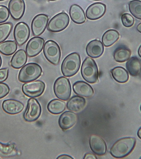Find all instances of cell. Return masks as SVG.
<instances>
[{
    "mask_svg": "<svg viewBox=\"0 0 141 159\" xmlns=\"http://www.w3.org/2000/svg\"><path fill=\"white\" fill-rule=\"evenodd\" d=\"M137 135L140 139H141V127L139 129L137 132Z\"/></svg>",
    "mask_w": 141,
    "mask_h": 159,
    "instance_id": "38",
    "label": "cell"
},
{
    "mask_svg": "<svg viewBox=\"0 0 141 159\" xmlns=\"http://www.w3.org/2000/svg\"><path fill=\"white\" fill-rule=\"evenodd\" d=\"M27 54L24 49H19L15 53L11 59V66L15 69H19L25 64L27 61Z\"/></svg>",
    "mask_w": 141,
    "mask_h": 159,
    "instance_id": "22",
    "label": "cell"
},
{
    "mask_svg": "<svg viewBox=\"0 0 141 159\" xmlns=\"http://www.w3.org/2000/svg\"><path fill=\"white\" fill-rule=\"evenodd\" d=\"M49 21L48 16L44 14L37 15L32 21V30L34 36H39L46 30Z\"/></svg>",
    "mask_w": 141,
    "mask_h": 159,
    "instance_id": "11",
    "label": "cell"
},
{
    "mask_svg": "<svg viewBox=\"0 0 141 159\" xmlns=\"http://www.w3.org/2000/svg\"><path fill=\"white\" fill-rule=\"evenodd\" d=\"M45 88V84L42 81H32L24 84L22 86V91L24 94L30 98H36L42 94Z\"/></svg>",
    "mask_w": 141,
    "mask_h": 159,
    "instance_id": "8",
    "label": "cell"
},
{
    "mask_svg": "<svg viewBox=\"0 0 141 159\" xmlns=\"http://www.w3.org/2000/svg\"><path fill=\"white\" fill-rule=\"evenodd\" d=\"M2 64V59L1 57V56H0V67H1Z\"/></svg>",
    "mask_w": 141,
    "mask_h": 159,
    "instance_id": "41",
    "label": "cell"
},
{
    "mask_svg": "<svg viewBox=\"0 0 141 159\" xmlns=\"http://www.w3.org/2000/svg\"><path fill=\"white\" fill-rule=\"evenodd\" d=\"M10 16V11L6 7L0 5V24L7 20Z\"/></svg>",
    "mask_w": 141,
    "mask_h": 159,
    "instance_id": "33",
    "label": "cell"
},
{
    "mask_svg": "<svg viewBox=\"0 0 141 159\" xmlns=\"http://www.w3.org/2000/svg\"><path fill=\"white\" fill-rule=\"evenodd\" d=\"M69 15L70 19L76 24H83L86 21V17L84 10L81 7L77 4H73L70 6Z\"/></svg>",
    "mask_w": 141,
    "mask_h": 159,
    "instance_id": "20",
    "label": "cell"
},
{
    "mask_svg": "<svg viewBox=\"0 0 141 159\" xmlns=\"http://www.w3.org/2000/svg\"><path fill=\"white\" fill-rule=\"evenodd\" d=\"M10 89L7 84L0 82V99L4 98L9 94Z\"/></svg>",
    "mask_w": 141,
    "mask_h": 159,
    "instance_id": "34",
    "label": "cell"
},
{
    "mask_svg": "<svg viewBox=\"0 0 141 159\" xmlns=\"http://www.w3.org/2000/svg\"><path fill=\"white\" fill-rule=\"evenodd\" d=\"M2 106L3 111L10 115H16L20 113L24 107V104L19 101L12 99L3 101Z\"/></svg>",
    "mask_w": 141,
    "mask_h": 159,
    "instance_id": "18",
    "label": "cell"
},
{
    "mask_svg": "<svg viewBox=\"0 0 141 159\" xmlns=\"http://www.w3.org/2000/svg\"><path fill=\"white\" fill-rule=\"evenodd\" d=\"M81 73L83 78L86 82L94 84L98 82L99 71L98 66L94 60L87 57L82 64Z\"/></svg>",
    "mask_w": 141,
    "mask_h": 159,
    "instance_id": "3",
    "label": "cell"
},
{
    "mask_svg": "<svg viewBox=\"0 0 141 159\" xmlns=\"http://www.w3.org/2000/svg\"><path fill=\"white\" fill-rule=\"evenodd\" d=\"M43 53L46 59L52 64H59L61 60V50L57 43L52 40L46 42L44 46Z\"/></svg>",
    "mask_w": 141,
    "mask_h": 159,
    "instance_id": "6",
    "label": "cell"
},
{
    "mask_svg": "<svg viewBox=\"0 0 141 159\" xmlns=\"http://www.w3.org/2000/svg\"><path fill=\"white\" fill-rule=\"evenodd\" d=\"M30 30L28 25L25 22H20L16 24L14 30V37L19 46L26 42L29 38Z\"/></svg>",
    "mask_w": 141,
    "mask_h": 159,
    "instance_id": "10",
    "label": "cell"
},
{
    "mask_svg": "<svg viewBox=\"0 0 141 159\" xmlns=\"http://www.w3.org/2000/svg\"><path fill=\"white\" fill-rule=\"evenodd\" d=\"M13 24L11 23H6L0 24V43L5 41L11 32Z\"/></svg>",
    "mask_w": 141,
    "mask_h": 159,
    "instance_id": "30",
    "label": "cell"
},
{
    "mask_svg": "<svg viewBox=\"0 0 141 159\" xmlns=\"http://www.w3.org/2000/svg\"><path fill=\"white\" fill-rule=\"evenodd\" d=\"M8 6L10 15L15 20H19L24 16L25 9L24 0H10Z\"/></svg>",
    "mask_w": 141,
    "mask_h": 159,
    "instance_id": "15",
    "label": "cell"
},
{
    "mask_svg": "<svg viewBox=\"0 0 141 159\" xmlns=\"http://www.w3.org/2000/svg\"><path fill=\"white\" fill-rule=\"evenodd\" d=\"M92 1H100V0H92Z\"/></svg>",
    "mask_w": 141,
    "mask_h": 159,
    "instance_id": "43",
    "label": "cell"
},
{
    "mask_svg": "<svg viewBox=\"0 0 141 159\" xmlns=\"http://www.w3.org/2000/svg\"><path fill=\"white\" fill-rule=\"evenodd\" d=\"M140 110H141V106H140Z\"/></svg>",
    "mask_w": 141,
    "mask_h": 159,
    "instance_id": "45",
    "label": "cell"
},
{
    "mask_svg": "<svg viewBox=\"0 0 141 159\" xmlns=\"http://www.w3.org/2000/svg\"><path fill=\"white\" fill-rule=\"evenodd\" d=\"M131 52L125 46H121L115 49L114 53V58L117 62H124L130 58Z\"/></svg>",
    "mask_w": 141,
    "mask_h": 159,
    "instance_id": "26",
    "label": "cell"
},
{
    "mask_svg": "<svg viewBox=\"0 0 141 159\" xmlns=\"http://www.w3.org/2000/svg\"><path fill=\"white\" fill-rule=\"evenodd\" d=\"M89 146L92 151L95 154L102 156L107 152V145L105 140L99 136L92 135L89 139Z\"/></svg>",
    "mask_w": 141,
    "mask_h": 159,
    "instance_id": "13",
    "label": "cell"
},
{
    "mask_svg": "<svg viewBox=\"0 0 141 159\" xmlns=\"http://www.w3.org/2000/svg\"><path fill=\"white\" fill-rule=\"evenodd\" d=\"M87 54L92 58H97L102 55L104 52L103 44L100 40L94 39L90 42L86 46Z\"/></svg>",
    "mask_w": 141,
    "mask_h": 159,
    "instance_id": "17",
    "label": "cell"
},
{
    "mask_svg": "<svg viewBox=\"0 0 141 159\" xmlns=\"http://www.w3.org/2000/svg\"><path fill=\"white\" fill-rule=\"evenodd\" d=\"M15 146L13 143L3 144L0 143V152L9 155L14 152Z\"/></svg>",
    "mask_w": 141,
    "mask_h": 159,
    "instance_id": "31",
    "label": "cell"
},
{
    "mask_svg": "<svg viewBox=\"0 0 141 159\" xmlns=\"http://www.w3.org/2000/svg\"><path fill=\"white\" fill-rule=\"evenodd\" d=\"M42 73V68L38 64L28 63L20 70L18 75V80L24 83L32 82L39 78Z\"/></svg>",
    "mask_w": 141,
    "mask_h": 159,
    "instance_id": "4",
    "label": "cell"
},
{
    "mask_svg": "<svg viewBox=\"0 0 141 159\" xmlns=\"http://www.w3.org/2000/svg\"><path fill=\"white\" fill-rule=\"evenodd\" d=\"M126 68L131 76H138L141 73V60L136 57H132L126 63Z\"/></svg>",
    "mask_w": 141,
    "mask_h": 159,
    "instance_id": "23",
    "label": "cell"
},
{
    "mask_svg": "<svg viewBox=\"0 0 141 159\" xmlns=\"http://www.w3.org/2000/svg\"><path fill=\"white\" fill-rule=\"evenodd\" d=\"M122 24L126 27H130L134 25L135 19L134 17L128 13L124 14L121 16Z\"/></svg>",
    "mask_w": 141,
    "mask_h": 159,
    "instance_id": "32",
    "label": "cell"
},
{
    "mask_svg": "<svg viewBox=\"0 0 141 159\" xmlns=\"http://www.w3.org/2000/svg\"><path fill=\"white\" fill-rule=\"evenodd\" d=\"M137 30L139 32L141 33V23H140V24L137 25Z\"/></svg>",
    "mask_w": 141,
    "mask_h": 159,
    "instance_id": "39",
    "label": "cell"
},
{
    "mask_svg": "<svg viewBox=\"0 0 141 159\" xmlns=\"http://www.w3.org/2000/svg\"><path fill=\"white\" fill-rule=\"evenodd\" d=\"M129 6L131 14L137 19L141 20V1L139 0L130 1Z\"/></svg>",
    "mask_w": 141,
    "mask_h": 159,
    "instance_id": "29",
    "label": "cell"
},
{
    "mask_svg": "<svg viewBox=\"0 0 141 159\" xmlns=\"http://www.w3.org/2000/svg\"><path fill=\"white\" fill-rule=\"evenodd\" d=\"M73 89L76 94L89 98L94 94L93 88L88 84L83 81H77L74 83Z\"/></svg>",
    "mask_w": 141,
    "mask_h": 159,
    "instance_id": "19",
    "label": "cell"
},
{
    "mask_svg": "<svg viewBox=\"0 0 141 159\" xmlns=\"http://www.w3.org/2000/svg\"><path fill=\"white\" fill-rule=\"evenodd\" d=\"M76 114L70 111H66L60 116L58 124L61 129L65 130L73 127L77 122Z\"/></svg>",
    "mask_w": 141,
    "mask_h": 159,
    "instance_id": "16",
    "label": "cell"
},
{
    "mask_svg": "<svg viewBox=\"0 0 141 159\" xmlns=\"http://www.w3.org/2000/svg\"><path fill=\"white\" fill-rule=\"evenodd\" d=\"M136 140L135 138L126 137L117 140L112 146L110 153L116 158H122L128 156L135 148Z\"/></svg>",
    "mask_w": 141,
    "mask_h": 159,
    "instance_id": "1",
    "label": "cell"
},
{
    "mask_svg": "<svg viewBox=\"0 0 141 159\" xmlns=\"http://www.w3.org/2000/svg\"><path fill=\"white\" fill-rule=\"evenodd\" d=\"M106 11V6L104 3L98 2L92 3L86 11V16L90 20H96L104 16Z\"/></svg>",
    "mask_w": 141,
    "mask_h": 159,
    "instance_id": "14",
    "label": "cell"
},
{
    "mask_svg": "<svg viewBox=\"0 0 141 159\" xmlns=\"http://www.w3.org/2000/svg\"><path fill=\"white\" fill-rule=\"evenodd\" d=\"M140 159H141V157L140 158Z\"/></svg>",
    "mask_w": 141,
    "mask_h": 159,
    "instance_id": "46",
    "label": "cell"
},
{
    "mask_svg": "<svg viewBox=\"0 0 141 159\" xmlns=\"http://www.w3.org/2000/svg\"><path fill=\"white\" fill-rule=\"evenodd\" d=\"M17 48V44L15 41L8 40L0 43V52L4 55H12Z\"/></svg>",
    "mask_w": 141,
    "mask_h": 159,
    "instance_id": "28",
    "label": "cell"
},
{
    "mask_svg": "<svg viewBox=\"0 0 141 159\" xmlns=\"http://www.w3.org/2000/svg\"><path fill=\"white\" fill-rule=\"evenodd\" d=\"M54 92L58 98L67 101L71 94V85L69 79L64 76L59 77L54 84Z\"/></svg>",
    "mask_w": 141,
    "mask_h": 159,
    "instance_id": "5",
    "label": "cell"
},
{
    "mask_svg": "<svg viewBox=\"0 0 141 159\" xmlns=\"http://www.w3.org/2000/svg\"><path fill=\"white\" fill-rule=\"evenodd\" d=\"M41 112V106L38 100L35 98H30L24 112V120L28 122L36 121L40 117Z\"/></svg>",
    "mask_w": 141,
    "mask_h": 159,
    "instance_id": "9",
    "label": "cell"
},
{
    "mask_svg": "<svg viewBox=\"0 0 141 159\" xmlns=\"http://www.w3.org/2000/svg\"><path fill=\"white\" fill-rule=\"evenodd\" d=\"M86 100L83 97L79 96H74L70 98L67 103L68 110L74 112L81 111L86 105Z\"/></svg>",
    "mask_w": 141,
    "mask_h": 159,
    "instance_id": "21",
    "label": "cell"
},
{
    "mask_svg": "<svg viewBox=\"0 0 141 159\" xmlns=\"http://www.w3.org/2000/svg\"><path fill=\"white\" fill-rule=\"evenodd\" d=\"M4 1V0H0V1Z\"/></svg>",
    "mask_w": 141,
    "mask_h": 159,
    "instance_id": "44",
    "label": "cell"
},
{
    "mask_svg": "<svg viewBox=\"0 0 141 159\" xmlns=\"http://www.w3.org/2000/svg\"><path fill=\"white\" fill-rule=\"evenodd\" d=\"M120 38V34L116 30H110L104 34L102 43L105 47H110L116 42Z\"/></svg>",
    "mask_w": 141,
    "mask_h": 159,
    "instance_id": "25",
    "label": "cell"
},
{
    "mask_svg": "<svg viewBox=\"0 0 141 159\" xmlns=\"http://www.w3.org/2000/svg\"><path fill=\"white\" fill-rule=\"evenodd\" d=\"M45 39L39 37H35L30 39L26 45V54L29 57L36 56L42 51Z\"/></svg>",
    "mask_w": 141,
    "mask_h": 159,
    "instance_id": "12",
    "label": "cell"
},
{
    "mask_svg": "<svg viewBox=\"0 0 141 159\" xmlns=\"http://www.w3.org/2000/svg\"><path fill=\"white\" fill-rule=\"evenodd\" d=\"M66 109V103L60 100L55 99L51 101L47 105V109L50 113L54 115L61 114Z\"/></svg>",
    "mask_w": 141,
    "mask_h": 159,
    "instance_id": "27",
    "label": "cell"
},
{
    "mask_svg": "<svg viewBox=\"0 0 141 159\" xmlns=\"http://www.w3.org/2000/svg\"><path fill=\"white\" fill-rule=\"evenodd\" d=\"M9 69L7 68L0 69V82H4L8 78Z\"/></svg>",
    "mask_w": 141,
    "mask_h": 159,
    "instance_id": "35",
    "label": "cell"
},
{
    "mask_svg": "<svg viewBox=\"0 0 141 159\" xmlns=\"http://www.w3.org/2000/svg\"><path fill=\"white\" fill-rule=\"evenodd\" d=\"M80 65V55L77 52H73L66 57L63 60L61 72L66 77H71L78 72Z\"/></svg>",
    "mask_w": 141,
    "mask_h": 159,
    "instance_id": "2",
    "label": "cell"
},
{
    "mask_svg": "<svg viewBox=\"0 0 141 159\" xmlns=\"http://www.w3.org/2000/svg\"><path fill=\"white\" fill-rule=\"evenodd\" d=\"M84 159H97L96 157L94 154L91 153H87L84 156Z\"/></svg>",
    "mask_w": 141,
    "mask_h": 159,
    "instance_id": "36",
    "label": "cell"
},
{
    "mask_svg": "<svg viewBox=\"0 0 141 159\" xmlns=\"http://www.w3.org/2000/svg\"><path fill=\"white\" fill-rule=\"evenodd\" d=\"M113 78L116 82L120 83H125L129 80V75L128 72L122 67H116L111 70Z\"/></svg>",
    "mask_w": 141,
    "mask_h": 159,
    "instance_id": "24",
    "label": "cell"
},
{
    "mask_svg": "<svg viewBox=\"0 0 141 159\" xmlns=\"http://www.w3.org/2000/svg\"><path fill=\"white\" fill-rule=\"evenodd\" d=\"M57 159H73V158L71 157V156L69 155H66V154H63V155H60L57 157Z\"/></svg>",
    "mask_w": 141,
    "mask_h": 159,
    "instance_id": "37",
    "label": "cell"
},
{
    "mask_svg": "<svg viewBox=\"0 0 141 159\" xmlns=\"http://www.w3.org/2000/svg\"><path fill=\"white\" fill-rule=\"evenodd\" d=\"M70 19L67 14L60 13L54 16L49 21L47 29L49 32H58L63 31L69 25Z\"/></svg>",
    "mask_w": 141,
    "mask_h": 159,
    "instance_id": "7",
    "label": "cell"
},
{
    "mask_svg": "<svg viewBox=\"0 0 141 159\" xmlns=\"http://www.w3.org/2000/svg\"><path fill=\"white\" fill-rule=\"evenodd\" d=\"M138 54L139 56L141 57V45L138 50Z\"/></svg>",
    "mask_w": 141,
    "mask_h": 159,
    "instance_id": "40",
    "label": "cell"
},
{
    "mask_svg": "<svg viewBox=\"0 0 141 159\" xmlns=\"http://www.w3.org/2000/svg\"><path fill=\"white\" fill-rule=\"evenodd\" d=\"M48 1H56V0H48Z\"/></svg>",
    "mask_w": 141,
    "mask_h": 159,
    "instance_id": "42",
    "label": "cell"
}]
</instances>
